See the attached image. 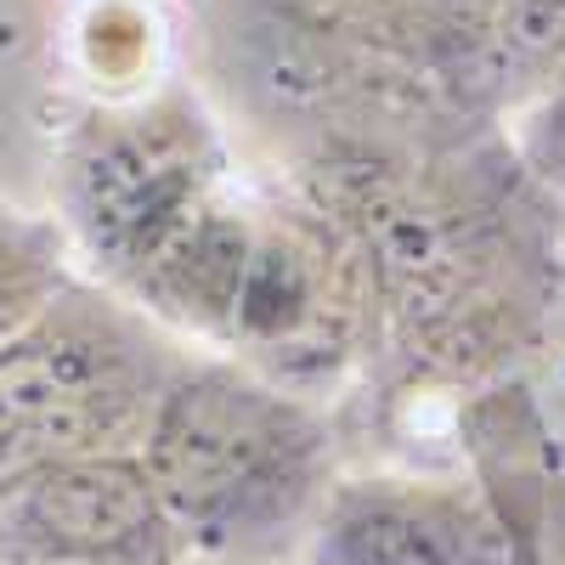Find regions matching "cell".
<instances>
[{
	"mask_svg": "<svg viewBox=\"0 0 565 565\" xmlns=\"http://www.w3.org/2000/svg\"><path fill=\"white\" fill-rule=\"evenodd\" d=\"M175 532L136 452L57 463L0 498V565H170Z\"/></svg>",
	"mask_w": 565,
	"mask_h": 565,
	"instance_id": "obj_3",
	"label": "cell"
},
{
	"mask_svg": "<svg viewBox=\"0 0 565 565\" xmlns=\"http://www.w3.org/2000/svg\"><path fill=\"white\" fill-rule=\"evenodd\" d=\"M537 7H554V12H559V7H565V0H537Z\"/></svg>",
	"mask_w": 565,
	"mask_h": 565,
	"instance_id": "obj_10",
	"label": "cell"
},
{
	"mask_svg": "<svg viewBox=\"0 0 565 565\" xmlns=\"http://www.w3.org/2000/svg\"><path fill=\"white\" fill-rule=\"evenodd\" d=\"M559 114H565V108H559Z\"/></svg>",
	"mask_w": 565,
	"mask_h": 565,
	"instance_id": "obj_11",
	"label": "cell"
},
{
	"mask_svg": "<svg viewBox=\"0 0 565 565\" xmlns=\"http://www.w3.org/2000/svg\"><path fill=\"white\" fill-rule=\"evenodd\" d=\"M23 300H29V271H23L12 238H7V226H0V328L18 334V328L40 311V306H23Z\"/></svg>",
	"mask_w": 565,
	"mask_h": 565,
	"instance_id": "obj_8",
	"label": "cell"
},
{
	"mask_svg": "<svg viewBox=\"0 0 565 565\" xmlns=\"http://www.w3.org/2000/svg\"><path fill=\"white\" fill-rule=\"evenodd\" d=\"M322 565H498L492 532L447 498L351 492L322 526Z\"/></svg>",
	"mask_w": 565,
	"mask_h": 565,
	"instance_id": "obj_6",
	"label": "cell"
},
{
	"mask_svg": "<svg viewBox=\"0 0 565 565\" xmlns=\"http://www.w3.org/2000/svg\"><path fill=\"white\" fill-rule=\"evenodd\" d=\"M74 204L90 249L141 277L204 215L193 136L175 125H119L97 136L74 164Z\"/></svg>",
	"mask_w": 565,
	"mask_h": 565,
	"instance_id": "obj_4",
	"label": "cell"
},
{
	"mask_svg": "<svg viewBox=\"0 0 565 565\" xmlns=\"http://www.w3.org/2000/svg\"><path fill=\"white\" fill-rule=\"evenodd\" d=\"M436 7H452L458 12V7H476V0H436Z\"/></svg>",
	"mask_w": 565,
	"mask_h": 565,
	"instance_id": "obj_9",
	"label": "cell"
},
{
	"mask_svg": "<svg viewBox=\"0 0 565 565\" xmlns=\"http://www.w3.org/2000/svg\"><path fill=\"white\" fill-rule=\"evenodd\" d=\"M311 447L317 430L295 402L232 367H204L164 391L136 458L181 532L238 537L289 514L306 492Z\"/></svg>",
	"mask_w": 565,
	"mask_h": 565,
	"instance_id": "obj_2",
	"label": "cell"
},
{
	"mask_svg": "<svg viewBox=\"0 0 565 565\" xmlns=\"http://www.w3.org/2000/svg\"><path fill=\"white\" fill-rule=\"evenodd\" d=\"M249 226L232 215H199L181 238L141 271L136 282L148 295L170 300L186 322H210V328H232V311H238V289L249 271Z\"/></svg>",
	"mask_w": 565,
	"mask_h": 565,
	"instance_id": "obj_7",
	"label": "cell"
},
{
	"mask_svg": "<svg viewBox=\"0 0 565 565\" xmlns=\"http://www.w3.org/2000/svg\"><path fill=\"white\" fill-rule=\"evenodd\" d=\"M164 391L153 345L125 317L40 306L0 345V498L57 463L141 452Z\"/></svg>",
	"mask_w": 565,
	"mask_h": 565,
	"instance_id": "obj_1",
	"label": "cell"
},
{
	"mask_svg": "<svg viewBox=\"0 0 565 565\" xmlns=\"http://www.w3.org/2000/svg\"><path fill=\"white\" fill-rule=\"evenodd\" d=\"M232 334L282 362H328L345 340V295L340 266L300 232H260L249 249V271L232 311Z\"/></svg>",
	"mask_w": 565,
	"mask_h": 565,
	"instance_id": "obj_5",
	"label": "cell"
}]
</instances>
